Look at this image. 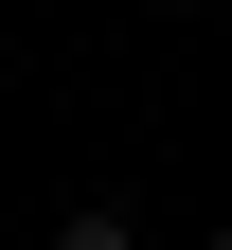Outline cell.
Segmentation results:
<instances>
[{"instance_id":"obj_1","label":"cell","mask_w":232,"mask_h":250,"mask_svg":"<svg viewBox=\"0 0 232 250\" xmlns=\"http://www.w3.org/2000/svg\"><path fill=\"white\" fill-rule=\"evenodd\" d=\"M54 250H143V232H125V197H72V214H54Z\"/></svg>"},{"instance_id":"obj_2","label":"cell","mask_w":232,"mask_h":250,"mask_svg":"<svg viewBox=\"0 0 232 250\" xmlns=\"http://www.w3.org/2000/svg\"><path fill=\"white\" fill-rule=\"evenodd\" d=\"M161 18H214V0H161Z\"/></svg>"},{"instance_id":"obj_3","label":"cell","mask_w":232,"mask_h":250,"mask_svg":"<svg viewBox=\"0 0 232 250\" xmlns=\"http://www.w3.org/2000/svg\"><path fill=\"white\" fill-rule=\"evenodd\" d=\"M214 250H232V214H214Z\"/></svg>"}]
</instances>
